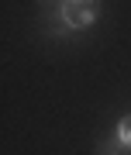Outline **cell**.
Here are the masks:
<instances>
[{
	"label": "cell",
	"instance_id": "2",
	"mask_svg": "<svg viewBox=\"0 0 131 155\" xmlns=\"http://www.w3.org/2000/svg\"><path fill=\"white\" fill-rule=\"evenodd\" d=\"M114 138L131 152V114H128V117H121V121L114 124Z\"/></svg>",
	"mask_w": 131,
	"mask_h": 155
},
{
	"label": "cell",
	"instance_id": "1",
	"mask_svg": "<svg viewBox=\"0 0 131 155\" xmlns=\"http://www.w3.org/2000/svg\"><path fill=\"white\" fill-rule=\"evenodd\" d=\"M100 17V0H59L49 14V35L52 38H72L86 31Z\"/></svg>",
	"mask_w": 131,
	"mask_h": 155
},
{
	"label": "cell",
	"instance_id": "3",
	"mask_svg": "<svg viewBox=\"0 0 131 155\" xmlns=\"http://www.w3.org/2000/svg\"><path fill=\"white\" fill-rule=\"evenodd\" d=\"M100 155H128V148H124L117 138H107L104 145H100Z\"/></svg>",
	"mask_w": 131,
	"mask_h": 155
},
{
	"label": "cell",
	"instance_id": "4",
	"mask_svg": "<svg viewBox=\"0 0 131 155\" xmlns=\"http://www.w3.org/2000/svg\"><path fill=\"white\" fill-rule=\"evenodd\" d=\"M42 4H52V7H55V4H59V0H42Z\"/></svg>",
	"mask_w": 131,
	"mask_h": 155
}]
</instances>
